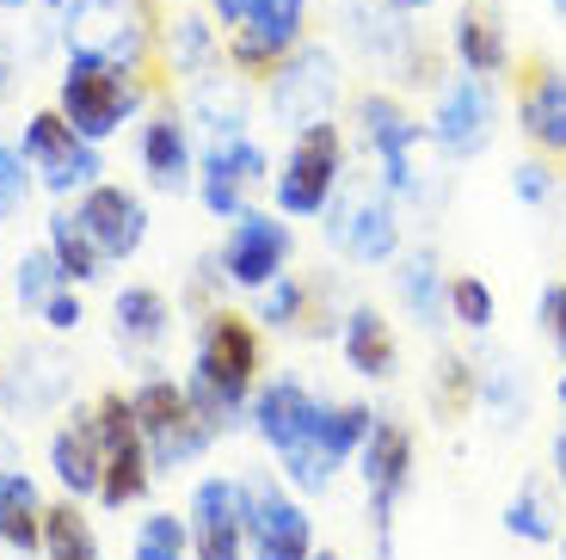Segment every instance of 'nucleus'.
Segmentation results:
<instances>
[{
    "instance_id": "7",
    "label": "nucleus",
    "mask_w": 566,
    "mask_h": 560,
    "mask_svg": "<svg viewBox=\"0 0 566 560\" xmlns=\"http://www.w3.org/2000/svg\"><path fill=\"white\" fill-rule=\"evenodd\" d=\"M412 480V432L400 419H376L364 437V487H369V511H376V542L388 554V530H395V505Z\"/></svg>"
},
{
    "instance_id": "22",
    "label": "nucleus",
    "mask_w": 566,
    "mask_h": 560,
    "mask_svg": "<svg viewBox=\"0 0 566 560\" xmlns=\"http://www.w3.org/2000/svg\"><path fill=\"white\" fill-rule=\"evenodd\" d=\"M142 160H148V179L160 191H179L191 179V142H185L179 117H155V124L142 129Z\"/></svg>"
},
{
    "instance_id": "43",
    "label": "nucleus",
    "mask_w": 566,
    "mask_h": 560,
    "mask_svg": "<svg viewBox=\"0 0 566 560\" xmlns=\"http://www.w3.org/2000/svg\"><path fill=\"white\" fill-rule=\"evenodd\" d=\"M400 7H431V0H400Z\"/></svg>"
},
{
    "instance_id": "5",
    "label": "nucleus",
    "mask_w": 566,
    "mask_h": 560,
    "mask_svg": "<svg viewBox=\"0 0 566 560\" xmlns=\"http://www.w3.org/2000/svg\"><path fill=\"white\" fill-rule=\"evenodd\" d=\"M129 105H136V86L124 81L117 62H99V56H74L69 62V74H62V117H69L86 142L112 136V129L129 117Z\"/></svg>"
},
{
    "instance_id": "21",
    "label": "nucleus",
    "mask_w": 566,
    "mask_h": 560,
    "mask_svg": "<svg viewBox=\"0 0 566 560\" xmlns=\"http://www.w3.org/2000/svg\"><path fill=\"white\" fill-rule=\"evenodd\" d=\"M395 333H388V321L376 309H357L352 321H345V364L357 370V376H395Z\"/></svg>"
},
{
    "instance_id": "17",
    "label": "nucleus",
    "mask_w": 566,
    "mask_h": 560,
    "mask_svg": "<svg viewBox=\"0 0 566 560\" xmlns=\"http://www.w3.org/2000/svg\"><path fill=\"white\" fill-rule=\"evenodd\" d=\"M81 228L93 235V247L105 252V259H124V252L142 247V228H148V216H142V204L129 191H117V185H93V191L81 197Z\"/></svg>"
},
{
    "instance_id": "29",
    "label": "nucleus",
    "mask_w": 566,
    "mask_h": 560,
    "mask_svg": "<svg viewBox=\"0 0 566 560\" xmlns=\"http://www.w3.org/2000/svg\"><path fill=\"white\" fill-rule=\"evenodd\" d=\"M400 295L412 302V314H419L424 326H438V321H443V309H450V290L438 283L431 259H412V266L400 271Z\"/></svg>"
},
{
    "instance_id": "32",
    "label": "nucleus",
    "mask_w": 566,
    "mask_h": 560,
    "mask_svg": "<svg viewBox=\"0 0 566 560\" xmlns=\"http://www.w3.org/2000/svg\"><path fill=\"white\" fill-rule=\"evenodd\" d=\"M468 401H474V370L462 357H438V413L443 419H462Z\"/></svg>"
},
{
    "instance_id": "35",
    "label": "nucleus",
    "mask_w": 566,
    "mask_h": 560,
    "mask_svg": "<svg viewBox=\"0 0 566 560\" xmlns=\"http://www.w3.org/2000/svg\"><path fill=\"white\" fill-rule=\"evenodd\" d=\"M136 560H185V530L172 518H148L136 530Z\"/></svg>"
},
{
    "instance_id": "15",
    "label": "nucleus",
    "mask_w": 566,
    "mask_h": 560,
    "mask_svg": "<svg viewBox=\"0 0 566 560\" xmlns=\"http://www.w3.org/2000/svg\"><path fill=\"white\" fill-rule=\"evenodd\" d=\"M283 259H290V228L271 222V216H253V210L234 216V235H228V252H222L228 278L247 283V290H265L283 271Z\"/></svg>"
},
{
    "instance_id": "30",
    "label": "nucleus",
    "mask_w": 566,
    "mask_h": 560,
    "mask_svg": "<svg viewBox=\"0 0 566 560\" xmlns=\"http://www.w3.org/2000/svg\"><path fill=\"white\" fill-rule=\"evenodd\" d=\"M117 333L124 339H160L167 333V302L155 290H124L117 295Z\"/></svg>"
},
{
    "instance_id": "6",
    "label": "nucleus",
    "mask_w": 566,
    "mask_h": 560,
    "mask_svg": "<svg viewBox=\"0 0 566 560\" xmlns=\"http://www.w3.org/2000/svg\"><path fill=\"white\" fill-rule=\"evenodd\" d=\"M339 98V62L326 50H296L271 69V112L283 117L290 129H308V124H326Z\"/></svg>"
},
{
    "instance_id": "28",
    "label": "nucleus",
    "mask_w": 566,
    "mask_h": 560,
    "mask_svg": "<svg viewBox=\"0 0 566 560\" xmlns=\"http://www.w3.org/2000/svg\"><path fill=\"white\" fill-rule=\"evenodd\" d=\"M369 425H376L369 406H321V437H326V449H333V463H345L352 449H364Z\"/></svg>"
},
{
    "instance_id": "1",
    "label": "nucleus",
    "mask_w": 566,
    "mask_h": 560,
    "mask_svg": "<svg viewBox=\"0 0 566 560\" xmlns=\"http://www.w3.org/2000/svg\"><path fill=\"white\" fill-rule=\"evenodd\" d=\"M259 432H265V444L283 456V468H290L296 487H308V492L326 487L333 449H326V437H321V401H314L302 382H271V388L259 394Z\"/></svg>"
},
{
    "instance_id": "2",
    "label": "nucleus",
    "mask_w": 566,
    "mask_h": 560,
    "mask_svg": "<svg viewBox=\"0 0 566 560\" xmlns=\"http://www.w3.org/2000/svg\"><path fill=\"white\" fill-rule=\"evenodd\" d=\"M253 370H259V339H253V326H247L241 314H210V326H203V345H198V388H191V401H198L216 425H222L228 413L247 401V388H253Z\"/></svg>"
},
{
    "instance_id": "16",
    "label": "nucleus",
    "mask_w": 566,
    "mask_h": 560,
    "mask_svg": "<svg viewBox=\"0 0 566 560\" xmlns=\"http://www.w3.org/2000/svg\"><path fill=\"white\" fill-rule=\"evenodd\" d=\"M247 542H253V560H308L314 554V536H308L302 505L283 499L277 487L253 492V523H247Z\"/></svg>"
},
{
    "instance_id": "20",
    "label": "nucleus",
    "mask_w": 566,
    "mask_h": 560,
    "mask_svg": "<svg viewBox=\"0 0 566 560\" xmlns=\"http://www.w3.org/2000/svg\"><path fill=\"white\" fill-rule=\"evenodd\" d=\"M333 240H339L352 259H388L395 252V216H388V204H376V197H357V204H345L339 222H333Z\"/></svg>"
},
{
    "instance_id": "27",
    "label": "nucleus",
    "mask_w": 566,
    "mask_h": 560,
    "mask_svg": "<svg viewBox=\"0 0 566 560\" xmlns=\"http://www.w3.org/2000/svg\"><path fill=\"white\" fill-rule=\"evenodd\" d=\"M222 25H271V31H290L302 38V13H308V0H210Z\"/></svg>"
},
{
    "instance_id": "42",
    "label": "nucleus",
    "mask_w": 566,
    "mask_h": 560,
    "mask_svg": "<svg viewBox=\"0 0 566 560\" xmlns=\"http://www.w3.org/2000/svg\"><path fill=\"white\" fill-rule=\"evenodd\" d=\"M554 463H560V487H566V437L554 444Z\"/></svg>"
},
{
    "instance_id": "25",
    "label": "nucleus",
    "mask_w": 566,
    "mask_h": 560,
    "mask_svg": "<svg viewBox=\"0 0 566 560\" xmlns=\"http://www.w3.org/2000/svg\"><path fill=\"white\" fill-rule=\"evenodd\" d=\"M50 252H56V266H62V278H69V283L99 278L105 252L93 247V235L81 228V216H50Z\"/></svg>"
},
{
    "instance_id": "14",
    "label": "nucleus",
    "mask_w": 566,
    "mask_h": 560,
    "mask_svg": "<svg viewBox=\"0 0 566 560\" xmlns=\"http://www.w3.org/2000/svg\"><path fill=\"white\" fill-rule=\"evenodd\" d=\"M259 179H265V155H259L241 129H222L216 148L203 155V204H210L216 216H241L247 191H253Z\"/></svg>"
},
{
    "instance_id": "12",
    "label": "nucleus",
    "mask_w": 566,
    "mask_h": 560,
    "mask_svg": "<svg viewBox=\"0 0 566 560\" xmlns=\"http://www.w3.org/2000/svg\"><path fill=\"white\" fill-rule=\"evenodd\" d=\"M62 19H69L62 31H69L74 56H99V62H117V69H129L142 56V25L124 0H69Z\"/></svg>"
},
{
    "instance_id": "23",
    "label": "nucleus",
    "mask_w": 566,
    "mask_h": 560,
    "mask_svg": "<svg viewBox=\"0 0 566 560\" xmlns=\"http://www.w3.org/2000/svg\"><path fill=\"white\" fill-rule=\"evenodd\" d=\"M455 56H462L468 74H505V62H511L505 25L493 13H462L455 19Z\"/></svg>"
},
{
    "instance_id": "19",
    "label": "nucleus",
    "mask_w": 566,
    "mask_h": 560,
    "mask_svg": "<svg viewBox=\"0 0 566 560\" xmlns=\"http://www.w3.org/2000/svg\"><path fill=\"white\" fill-rule=\"evenodd\" d=\"M50 463H56V480L69 492H99V475H105V437H99V413L93 419H74L69 432L56 437L50 449Z\"/></svg>"
},
{
    "instance_id": "38",
    "label": "nucleus",
    "mask_w": 566,
    "mask_h": 560,
    "mask_svg": "<svg viewBox=\"0 0 566 560\" xmlns=\"http://www.w3.org/2000/svg\"><path fill=\"white\" fill-rule=\"evenodd\" d=\"M203 50H210V31H203V19H179V62H185V69H198Z\"/></svg>"
},
{
    "instance_id": "9",
    "label": "nucleus",
    "mask_w": 566,
    "mask_h": 560,
    "mask_svg": "<svg viewBox=\"0 0 566 560\" xmlns=\"http://www.w3.org/2000/svg\"><path fill=\"white\" fill-rule=\"evenodd\" d=\"M357 129H364V148L376 160H382V173H388V185L395 191H407V197H419V142H424V129L412 124L407 112H400L388 93H369L364 105H357Z\"/></svg>"
},
{
    "instance_id": "48",
    "label": "nucleus",
    "mask_w": 566,
    "mask_h": 560,
    "mask_svg": "<svg viewBox=\"0 0 566 560\" xmlns=\"http://www.w3.org/2000/svg\"><path fill=\"white\" fill-rule=\"evenodd\" d=\"M7 7H25V0H7Z\"/></svg>"
},
{
    "instance_id": "26",
    "label": "nucleus",
    "mask_w": 566,
    "mask_h": 560,
    "mask_svg": "<svg viewBox=\"0 0 566 560\" xmlns=\"http://www.w3.org/2000/svg\"><path fill=\"white\" fill-rule=\"evenodd\" d=\"M43 554L50 560H99V542L86 530V518L74 505H50L43 511Z\"/></svg>"
},
{
    "instance_id": "11",
    "label": "nucleus",
    "mask_w": 566,
    "mask_h": 560,
    "mask_svg": "<svg viewBox=\"0 0 566 560\" xmlns=\"http://www.w3.org/2000/svg\"><path fill=\"white\" fill-rule=\"evenodd\" d=\"M247 523H253V492L241 480H203L191 499V542L198 560H241Z\"/></svg>"
},
{
    "instance_id": "47",
    "label": "nucleus",
    "mask_w": 566,
    "mask_h": 560,
    "mask_svg": "<svg viewBox=\"0 0 566 560\" xmlns=\"http://www.w3.org/2000/svg\"><path fill=\"white\" fill-rule=\"evenodd\" d=\"M0 93H7V69H0Z\"/></svg>"
},
{
    "instance_id": "8",
    "label": "nucleus",
    "mask_w": 566,
    "mask_h": 560,
    "mask_svg": "<svg viewBox=\"0 0 566 560\" xmlns=\"http://www.w3.org/2000/svg\"><path fill=\"white\" fill-rule=\"evenodd\" d=\"M99 437H105V475H99V499L112 511H124L129 499H142L148 487V444H142L136 406L129 401H99Z\"/></svg>"
},
{
    "instance_id": "3",
    "label": "nucleus",
    "mask_w": 566,
    "mask_h": 560,
    "mask_svg": "<svg viewBox=\"0 0 566 560\" xmlns=\"http://www.w3.org/2000/svg\"><path fill=\"white\" fill-rule=\"evenodd\" d=\"M136 425H142V444H148V463L155 468H179L191 463L203 444H210L216 419L203 413L198 401L185 388H172V382H148V388L136 394Z\"/></svg>"
},
{
    "instance_id": "44",
    "label": "nucleus",
    "mask_w": 566,
    "mask_h": 560,
    "mask_svg": "<svg viewBox=\"0 0 566 560\" xmlns=\"http://www.w3.org/2000/svg\"><path fill=\"white\" fill-rule=\"evenodd\" d=\"M554 13H560V19H566V0H554Z\"/></svg>"
},
{
    "instance_id": "36",
    "label": "nucleus",
    "mask_w": 566,
    "mask_h": 560,
    "mask_svg": "<svg viewBox=\"0 0 566 560\" xmlns=\"http://www.w3.org/2000/svg\"><path fill=\"white\" fill-rule=\"evenodd\" d=\"M302 314V283H290L277 271V278L265 283V302H259V321H271V326H290Z\"/></svg>"
},
{
    "instance_id": "45",
    "label": "nucleus",
    "mask_w": 566,
    "mask_h": 560,
    "mask_svg": "<svg viewBox=\"0 0 566 560\" xmlns=\"http://www.w3.org/2000/svg\"><path fill=\"white\" fill-rule=\"evenodd\" d=\"M308 560H339V554H308Z\"/></svg>"
},
{
    "instance_id": "40",
    "label": "nucleus",
    "mask_w": 566,
    "mask_h": 560,
    "mask_svg": "<svg viewBox=\"0 0 566 560\" xmlns=\"http://www.w3.org/2000/svg\"><path fill=\"white\" fill-rule=\"evenodd\" d=\"M517 197H524V204H542V197H548V167L524 160V167H517Z\"/></svg>"
},
{
    "instance_id": "46",
    "label": "nucleus",
    "mask_w": 566,
    "mask_h": 560,
    "mask_svg": "<svg viewBox=\"0 0 566 560\" xmlns=\"http://www.w3.org/2000/svg\"><path fill=\"white\" fill-rule=\"evenodd\" d=\"M560 406H566V376H560Z\"/></svg>"
},
{
    "instance_id": "13",
    "label": "nucleus",
    "mask_w": 566,
    "mask_h": 560,
    "mask_svg": "<svg viewBox=\"0 0 566 560\" xmlns=\"http://www.w3.org/2000/svg\"><path fill=\"white\" fill-rule=\"evenodd\" d=\"M493 86H486V74H455L450 86H443L438 112H431V136L450 148V155H481L486 142H493Z\"/></svg>"
},
{
    "instance_id": "10",
    "label": "nucleus",
    "mask_w": 566,
    "mask_h": 560,
    "mask_svg": "<svg viewBox=\"0 0 566 560\" xmlns=\"http://www.w3.org/2000/svg\"><path fill=\"white\" fill-rule=\"evenodd\" d=\"M25 160H31V173H43V185H50V191L93 185V173H99L93 142H86L62 112H38V117H31V129H25Z\"/></svg>"
},
{
    "instance_id": "18",
    "label": "nucleus",
    "mask_w": 566,
    "mask_h": 560,
    "mask_svg": "<svg viewBox=\"0 0 566 560\" xmlns=\"http://www.w3.org/2000/svg\"><path fill=\"white\" fill-rule=\"evenodd\" d=\"M517 117H524L530 142L548 148V155H566V74L530 62L524 69V98H517Z\"/></svg>"
},
{
    "instance_id": "41",
    "label": "nucleus",
    "mask_w": 566,
    "mask_h": 560,
    "mask_svg": "<svg viewBox=\"0 0 566 560\" xmlns=\"http://www.w3.org/2000/svg\"><path fill=\"white\" fill-rule=\"evenodd\" d=\"M43 314H50V326H62V333H69V326H81V302H74V295H50V302H43Z\"/></svg>"
},
{
    "instance_id": "31",
    "label": "nucleus",
    "mask_w": 566,
    "mask_h": 560,
    "mask_svg": "<svg viewBox=\"0 0 566 560\" xmlns=\"http://www.w3.org/2000/svg\"><path fill=\"white\" fill-rule=\"evenodd\" d=\"M505 530L524 536V542H554V505L542 499L536 487H524L517 499H511V511H505Z\"/></svg>"
},
{
    "instance_id": "37",
    "label": "nucleus",
    "mask_w": 566,
    "mask_h": 560,
    "mask_svg": "<svg viewBox=\"0 0 566 560\" xmlns=\"http://www.w3.org/2000/svg\"><path fill=\"white\" fill-rule=\"evenodd\" d=\"M25 148H0V216H13L25 204Z\"/></svg>"
},
{
    "instance_id": "33",
    "label": "nucleus",
    "mask_w": 566,
    "mask_h": 560,
    "mask_svg": "<svg viewBox=\"0 0 566 560\" xmlns=\"http://www.w3.org/2000/svg\"><path fill=\"white\" fill-rule=\"evenodd\" d=\"M450 314L462 326H474V333H481V326H493V290H486L481 278H455L450 283Z\"/></svg>"
},
{
    "instance_id": "4",
    "label": "nucleus",
    "mask_w": 566,
    "mask_h": 560,
    "mask_svg": "<svg viewBox=\"0 0 566 560\" xmlns=\"http://www.w3.org/2000/svg\"><path fill=\"white\" fill-rule=\"evenodd\" d=\"M339 173H345V142L333 124H308L296 129V148L277 173V210L283 216H321L339 191Z\"/></svg>"
},
{
    "instance_id": "24",
    "label": "nucleus",
    "mask_w": 566,
    "mask_h": 560,
    "mask_svg": "<svg viewBox=\"0 0 566 560\" xmlns=\"http://www.w3.org/2000/svg\"><path fill=\"white\" fill-rule=\"evenodd\" d=\"M0 542L25 548V554L43 542L38 492H31V480H25V475H13V468H0Z\"/></svg>"
},
{
    "instance_id": "34",
    "label": "nucleus",
    "mask_w": 566,
    "mask_h": 560,
    "mask_svg": "<svg viewBox=\"0 0 566 560\" xmlns=\"http://www.w3.org/2000/svg\"><path fill=\"white\" fill-rule=\"evenodd\" d=\"M56 278H62L56 252H31L25 266H19V302H31V309H43V302L56 295Z\"/></svg>"
},
{
    "instance_id": "39",
    "label": "nucleus",
    "mask_w": 566,
    "mask_h": 560,
    "mask_svg": "<svg viewBox=\"0 0 566 560\" xmlns=\"http://www.w3.org/2000/svg\"><path fill=\"white\" fill-rule=\"evenodd\" d=\"M542 321H548L554 345H560V357H566V283H554V290L542 295Z\"/></svg>"
}]
</instances>
